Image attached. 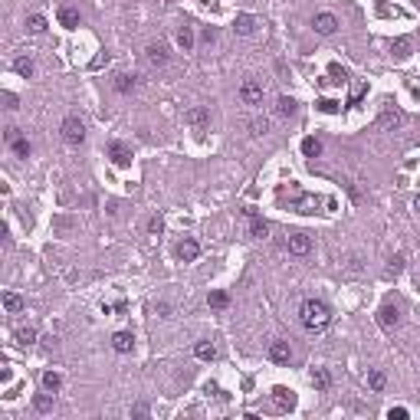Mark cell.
Here are the masks:
<instances>
[{"instance_id":"d6a6232c","label":"cell","mask_w":420,"mask_h":420,"mask_svg":"<svg viewBox=\"0 0 420 420\" xmlns=\"http://www.w3.org/2000/svg\"><path fill=\"white\" fill-rule=\"evenodd\" d=\"M250 131H253L256 138H263L266 131H269V122H266V118H256V122H250Z\"/></svg>"},{"instance_id":"7c38bea8","label":"cell","mask_w":420,"mask_h":420,"mask_svg":"<svg viewBox=\"0 0 420 420\" xmlns=\"http://www.w3.org/2000/svg\"><path fill=\"white\" fill-rule=\"evenodd\" d=\"M272 404H276L279 410H292L296 407V394L286 388H272Z\"/></svg>"},{"instance_id":"1f68e13d","label":"cell","mask_w":420,"mask_h":420,"mask_svg":"<svg viewBox=\"0 0 420 420\" xmlns=\"http://www.w3.org/2000/svg\"><path fill=\"white\" fill-rule=\"evenodd\" d=\"M50 394H53V391H50ZM50 394H40L37 401H33V407H37L40 414H46V410H53V397H50Z\"/></svg>"},{"instance_id":"e0dca14e","label":"cell","mask_w":420,"mask_h":420,"mask_svg":"<svg viewBox=\"0 0 420 420\" xmlns=\"http://www.w3.org/2000/svg\"><path fill=\"white\" fill-rule=\"evenodd\" d=\"M233 30L240 33V37H250V33L256 30V17H250V13H240V17L233 20Z\"/></svg>"},{"instance_id":"4fadbf2b","label":"cell","mask_w":420,"mask_h":420,"mask_svg":"<svg viewBox=\"0 0 420 420\" xmlns=\"http://www.w3.org/2000/svg\"><path fill=\"white\" fill-rule=\"evenodd\" d=\"M312 250V240L305 233H292L289 236V253H296V256H305Z\"/></svg>"},{"instance_id":"4dcf8cb0","label":"cell","mask_w":420,"mask_h":420,"mask_svg":"<svg viewBox=\"0 0 420 420\" xmlns=\"http://www.w3.org/2000/svg\"><path fill=\"white\" fill-rule=\"evenodd\" d=\"M210 305H214V309H227V305H230V296H227V292H220V289L210 292Z\"/></svg>"},{"instance_id":"5b68a950","label":"cell","mask_w":420,"mask_h":420,"mask_svg":"<svg viewBox=\"0 0 420 420\" xmlns=\"http://www.w3.org/2000/svg\"><path fill=\"white\" fill-rule=\"evenodd\" d=\"M184 122H187V125H194L197 131H204L207 125H210V112L204 109V105H194V109H187V112H184Z\"/></svg>"},{"instance_id":"74e56055","label":"cell","mask_w":420,"mask_h":420,"mask_svg":"<svg viewBox=\"0 0 420 420\" xmlns=\"http://www.w3.org/2000/svg\"><path fill=\"white\" fill-rule=\"evenodd\" d=\"M388 417H391V420H404V417H407V410H404V407H391Z\"/></svg>"},{"instance_id":"9a60e30c","label":"cell","mask_w":420,"mask_h":420,"mask_svg":"<svg viewBox=\"0 0 420 420\" xmlns=\"http://www.w3.org/2000/svg\"><path fill=\"white\" fill-rule=\"evenodd\" d=\"M131 345H135V335H131V332H115V335H112V348H115L118 355L131 352Z\"/></svg>"},{"instance_id":"44dd1931","label":"cell","mask_w":420,"mask_h":420,"mask_svg":"<svg viewBox=\"0 0 420 420\" xmlns=\"http://www.w3.org/2000/svg\"><path fill=\"white\" fill-rule=\"evenodd\" d=\"M328 384H332L328 371H325V368H315V371H312V388H315V391H328Z\"/></svg>"},{"instance_id":"60d3db41","label":"cell","mask_w":420,"mask_h":420,"mask_svg":"<svg viewBox=\"0 0 420 420\" xmlns=\"http://www.w3.org/2000/svg\"><path fill=\"white\" fill-rule=\"evenodd\" d=\"M414 210H420V194H417V197H414Z\"/></svg>"},{"instance_id":"5bb4252c","label":"cell","mask_w":420,"mask_h":420,"mask_svg":"<svg viewBox=\"0 0 420 420\" xmlns=\"http://www.w3.org/2000/svg\"><path fill=\"white\" fill-rule=\"evenodd\" d=\"M315 30H319L322 37L335 33V30H338V20H335V13H319V17H315Z\"/></svg>"},{"instance_id":"8fae6325","label":"cell","mask_w":420,"mask_h":420,"mask_svg":"<svg viewBox=\"0 0 420 420\" xmlns=\"http://www.w3.org/2000/svg\"><path fill=\"white\" fill-rule=\"evenodd\" d=\"M56 20H59V26H66V30H76V26H79V10L66 4V7L56 10Z\"/></svg>"},{"instance_id":"7a4b0ae2","label":"cell","mask_w":420,"mask_h":420,"mask_svg":"<svg viewBox=\"0 0 420 420\" xmlns=\"http://www.w3.org/2000/svg\"><path fill=\"white\" fill-rule=\"evenodd\" d=\"M59 135H62L66 145H82L86 142V125H82V118L79 115H66L62 125H59Z\"/></svg>"},{"instance_id":"484cf974","label":"cell","mask_w":420,"mask_h":420,"mask_svg":"<svg viewBox=\"0 0 420 420\" xmlns=\"http://www.w3.org/2000/svg\"><path fill=\"white\" fill-rule=\"evenodd\" d=\"M4 309H7V312H13V315H17L20 309H23V299H20V296H17V292H7V296H4Z\"/></svg>"},{"instance_id":"3957f363","label":"cell","mask_w":420,"mask_h":420,"mask_svg":"<svg viewBox=\"0 0 420 420\" xmlns=\"http://www.w3.org/2000/svg\"><path fill=\"white\" fill-rule=\"evenodd\" d=\"M240 99L247 105H263V82L260 79H247L240 86Z\"/></svg>"},{"instance_id":"f35d334b","label":"cell","mask_w":420,"mask_h":420,"mask_svg":"<svg viewBox=\"0 0 420 420\" xmlns=\"http://www.w3.org/2000/svg\"><path fill=\"white\" fill-rule=\"evenodd\" d=\"M404 269V260L397 256V260H391V266H388V272H401Z\"/></svg>"},{"instance_id":"7402d4cb","label":"cell","mask_w":420,"mask_h":420,"mask_svg":"<svg viewBox=\"0 0 420 420\" xmlns=\"http://www.w3.org/2000/svg\"><path fill=\"white\" fill-rule=\"evenodd\" d=\"M194 355H197L200 361H214L217 358V348L210 345V341H197V345H194Z\"/></svg>"},{"instance_id":"836d02e7","label":"cell","mask_w":420,"mask_h":420,"mask_svg":"<svg viewBox=\"0 0 420 420\" xmlns=\"http://www.w3.org/2000/svg\"><path fill=\"white\" fill-rule=\"evenodd\" d=\"M10 145H13V151H17V155H20V158H26V155H30V142H23V138H20V135H17V138H13V142H10Z\"/></svg>"},{"instance_id":"d6986e66","label":"cell","mask_w":420,"mask_h":420,"mask_svg":"<svg viewBox=\"0 0 420 420\" xmlns=\"http://www.w3.org/2000/svg\"><path fill=\"white\" fill-rule=\"evenodd\" d=\"M13 338H17V345H20V348H26V345H33V341H37V328H33V325L17 328V335H13Z\"/></svg>"},{"instance_id":"2e32d148","label":"cell","mask_w":420,"mask_h":420,"mask_svg":"<svg viewBox=\"0 0 420 420\" xmlns=\"http://www.w3.org/2000/svg\"><path fill=\"white\" fill-rule=\"evenodd\" d=\"M299 210V214H315V210L322 207V197H312V194H302V197H296V204H292Z\"/></svg>"},{"instance_id":"277c9868","label":"cell","mask_w":420,"mask_h":420,"mask_svg":"<svg viewBox=\"0 0 420 420\" xmlns=\"http://www.w3.org/2000/svg\"><path fill=\"white\" fill-rule=\"evenodd\" d=\"M145 59H148V66H167V43L164 40H158V43H148V50H145Z\"/></svg>"},{"instance_id":"9c48e42d","label":"cell","mask_w":420,"mask_h":420,"mask_svg":"<svg viewBox=\"0 0 420 420\" xmlns=\"http://www.w3.org/2000/svg\"><path fill=\"white\" fill-rule=\"evenodd\" d=\"M404 122V115H401V109H394V105H384V112H381V118H377V125L381 128H397V125Z\"/></svg>"},{"instance_id":"4316f807","label":"cell","mask_w":420,"mask_h":420,"mask_svg":"<svg viewBox=\"0 0 420 420\" xmlns=\"http://www.w3.org/2000/svg\"><path fill=\"white\" fill-rule=\"evenodd\" d=\"M13 69H17L23 79H30L33 76V59H26V56H20V59H13Z\"/></svg>"},{"instance_id":"8992f818","label":"cell","mask_w":420,"mask_h":420,"mask_svg":"<svg viewBox=\"0 0 420 420\" xmlns=\"http://www.w3.org/2000/svg\"><path fill=\"white\" fill-rule=\"evenodd\" d=\"M397 322H401V312H397L394 305H381V309H377V325H381L384 332H394Z\"/></svg>"},{"instance_id":"ffe728a7","label":"cell","mask_w":420,"mask_h":420,"mask_svg":"<svg viewBox=\"0 0 420 420\" xmlns=\"http://www.w3.org/2000/svg\"><path fill=\"white\" fill-rule=\"evenodd\" d=\"M296 99H292V95H283V99H279V105H276V112H279V118H289V115H296Z\"/></svg>"},{"instance_id":"ac0fdd59","label":"cell","mask_w":420,"mask_h":420,"mask_svg":"<svg viewBox=\"0 0 420 420\" xmlns=\"http://www.w3.org/2000/svg\"><path fill=\"white\" fill-rule=\"evenodd\" d=\"M250 230H253L256 240H266V233H269V223H266L263 217H256L253 210H250Z\"/></svg>"},{"instance_id":"52a82bcc","label":"cell","mask_w":420,"mask_h":420,"mask_svg":"<svg viewBox=\"0 0 420 420\" xmlns=\"http://www.w3.org/2000/svg\"><path fill=\"white\" fill-rule=\"evenodd\" d=\"M109 158L115 161L118 167H128V164H131V148H128L125 142H112V145H109Z\"/></svg>"},{"instance_id":"6da1fadb","label":"cell","mask_w":420,"mask_h":420,"mask_svg":"<svg viewBox=\"0 0 420 420\" xmlns=\"http://www.w3.org/2000/svg\"><path fill=\"white\" fill-rule=\"evenodd\" d=\"M299 319H302V325L309 328V332H322V328L332 322V312H328V305L322 302V299H305L302 309H299Z\"/></svg>"},{"instance_id":"f1b7e54d","label":"cell","mask_w":420,"mask_h":420,"mask_svg":"<svg viewBox=\"0 0 420 420\" xmlns=\"http://www.w3.org/2000/svg\"><path fill=\"white\" fill-rule=\"evenodd\" d=\"M178 43H181V50H191V46H194V33H191V26H181V30H178Z\"/></svg>"},{"instance_id":"cb8c5ba5","label":"cell","mask_w":420,"mask_h":420,"mask_svg":"<svg viewBox=\"0 0 420 420\" xmlns=\"http://www.w3.org/2000/svg\"><path fill=\"white\" fill-rule=\"evenodd\" d=\"M302 155L305 158H319L322 155V142H319V138H305V142H302Z\"/></svg>"},{"instance_id":"d4e9b609","label":"cell","mask_w":420,"mask_h":420,"mask_svg":"<svg viewBox=\"0 0 420 420\" xmlns=\"http://www.w3.org/2000/svg\"><path fill=\"white\" fill-rule=\"evenodd\" d=\"M26 30H30V33H43V30H46V17H43V13H30V20H26Z\"/></svg>"},{"instance_id":"f546056e","label":"cell","mask_w":420,"mask_h":420,"mask_svg":"<svg viewBox=\"0 0 420 420\" xmlns=\"http://www.w3.org/2000/svg\"><path fill=\"white\" fill-rule=\"evenodd\" d=\"M115 89L118 92H131V89H135V76H115Z\"/></svg>"},{"instance_id":"603a6c76","label":"cell","mask_w":420,"mask_h":420,"mask_svg":"<svg viewBox=\"0 0 420 420\" xmlns=\"http://www.w3.org/2000/svg\"><path fill=\"white\" fill-rule=\"evenodd\" d=\"M391 53H394L397 59H404V56H410V40H407V37L394 40V43H391Z\"/></svg>"},{"instance_id":"30bf717a","label":"cell","mask_w":420,"mask_h":420,"mask_svg":"<svg viewBox=\"0 0 420 420\" xmlns=\"http://www.w3.org/2000/svg\"><path fill=\"white\" fill-rule=\"evenodd\" d=\"M289 358H292L289 341H272V345H269V361H276V365H289Z\"/></svg>"},{"instance_id":"d590c367","label":"cell","mask_w":420,"mask_h":420,"mask_svg":"<svg viewBox=\"0 0 420 420\" xmlns=\"http://www.w3.org/2000/svg\"><path fill=\"white\" fill-rule=\"evenodd\" d=\"M319 109H322V112H328V115H335V112L341 109V102H335V99H322V102H319Z\"/></svg>"},{"instance_id":"e575fe53","label":"cell","mask_w":420,"mask_h":420,"mask_svg":"<svg viewBox=\"0 0 420 420\" xmlns=\"http://www.w3.org/2000/svg\"><path fill=\"white\" fill-rule=\"evenodd\" d=\"M368 384L374 391H384V371H371V374H368Z\"/></svg>"},{"instance_id":"ab89813d","label":"cell","mask_w":420,"mask_h":420,"mask_svg":"<svg viewBox=\"0 0 420 420\" xmlns=\"http://www.w3.org/2000/svg\"><path fill=\"white\" fill-rule=\"evenodd\" d=\"M361 95H365V86H355V92H352V102H358Z\"/></svg>"},{"instance_id":"83f0119b","label":"cell","mask_w":420,"mask_h":420,"mask_svg":"<svg viewBox=\"0 0 420 420\" xmlns=\"http://www.w3.org/2000/svg\"><path fill=\"white\" fill-rule=\"evenodd\" d=\"M43 388H46V391H53V394H56V391L62 388V377L56 374V371H46V374H43Z\"/></svg>"},{"instance_id":"8d00e7d4","label":"cell","mask_w":420,"mask_h":420,"mask_svg":"<svg viewBox=\"0 0 420 420\" xmlns=\"http://www.w3.org/2000/svg\"><path fill=\"white\" fill-rule=\"evenodd\" d=\"M148 230H151V233H161V230H164V220H161V217H151V220H148Z\"/></svg>"},{"instance_id":"ba28073f","label":"cell","mask_w":420,"mask_h":420,"mask_svg":"<svg viewBox=\"0 0 420 420\" xmlns=\"http://www.w3.org/2000/svg\"><path fill=\"white\" fill-rule=\"evenodd\" d=\"M200 256V243L197 240H191V236H187V240H181V247H178V260L181 263H194Z\"/></svg>"}]
</instances>
